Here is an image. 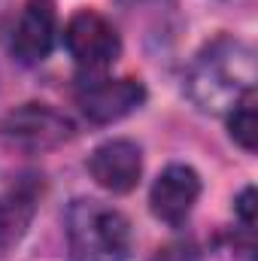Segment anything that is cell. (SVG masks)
<instances>
[{"mask_svg":"<svg viewBox=\"0 0 258 261\" xmlns=\"http://www.w3.org/2000/svg\"><path fill=\"white\" fill-rule=\"evenodd\" d=\"M40 186L34 179H21L0 195V252L12 249L31 228L37 213Z\"/></svg>","mask_w":258,"mask_h":261,"instance_id":"9","label":"cell"},{"mask_svg":"<svg viewBox=\"0 0 258 261\" xmlns=\"http://www.w3.org/2000/svg\"><path fill=\"white\" fill-rule=\"evenodd\" d=\"M258 97L255 91H249L231 113H228V130H231V140L237 146H243L246 152H255L258 146V116H255Z\"/></svg>","mask_w":258,"mask_h":261,"instance_id":"10","label":"cell"},{"mask_svg":"<svg viewBox=\"0 0 258 261\" xmlns=\"http://www.w3.org/2000/svg\"><path fill=\"white\" fill-rule=\"evenodd\" d=\"M76 100L79 110L97 122V125H110L131 116L134 110L143 107L146 100V85L134 76H122V79H88L76 88Z\"/></svg>","mask_w":258,"mask_h":261,"instance_id":"5","label":"cell"},{"mask_svg":"<svg viewBox=\"0 0 258 261\" xmlns=\"http://www.w3.org/2000/svg\"><path fill=\"white\" fill-rule=\"evenodd\" d=\"M197 197H200V176L189 164H170L152 182L149 203H152L155 219L167 225H183L192 216Z\"/></svg>","mask_w":258,"mask_h":261,"instance_id":"7","label":"cell"},{"mask_svg":"<svg viewBox=\"0 0 258 261\" xmlns=\"http://www.w3.org/2000/svg\"><path fill=\"white\" fill-rule=\"evenodd\" d=\"M131 222L116 206L79 197L67 210V252L70 261H128Z\"/></svg>","mask_w":258,"mask_h":261,"instance_id":"2","label":"cell"},{"mask_svg":"<svg viewBox=\"0 0 258 261\" xmlns=\"http://www.w3.org/2000/svg\"><path fill=\"white\" fill-rule=\"evenodd\" d=\"M186 88L197 110L228 116L249 91H255V52L234 37L207 43L189 67Z\"/></svg>","mask_w":258,"mask_h":261,"instance_id":"1","label":"cell"},{"mask_svg":"<svg viewBox=\"0 0 258 261\" xmlns=\"http://www.w3.org/2000/svg\"><path fill=\"white\" fill-rule=\"evenodd\" d=\"M0 137L24 152H49L73 137V122L49 103H21L3 116Z\"/></svg>","mask_w":258,"mask_h":261,"instance_id":"3","label":"cell"},{"mask_svg":"<svg viewBox=\"0 0 258 261\" xmlns=\"http://www.w3.org/2000/svg\"><path fill=\"white\" fill-rule=\"evenodd\" d=\"M88 170L100 189H107L113 195H125L140 182L143 152L134 140H107L91 152Z\"/></svg>","mask_w":258,"mask_h":261,"instance_id":"8","label":"cell"},{"mask_svg":"<svg viewBox=\"0 0 258 261\" xmlns=\"http://www.w3.org/2000/svg\"><path fill=\"white\" fill-rule=\"evenodd\" d=\"M55 24H58V15L52 0H28L9 37L12 58L28 67L46 61L55 43Z\"/></svg>","mask_w":258,"mask_h":261,"instance_id":"6","label":"cell"},{"mask_svg":"<svg viewBox=\"0 0 258 261\" xmlns=\"http://www.w3.org/2000/svg\"><path fill=\"white\" fill-rule=\"evenodd\" d=\"M237 216L243 222V231H252L255 228V189H243V195L237 197Z\"/></svg>","mask_w":258,"mask_h":261,"instance_id":"11","label":"cell"},{"mask_svg":"<svg viewBox=\"0 0 258 261\" xmlns=\"http://www.w3.org/2000/svg\"><path fill=\"white\" fill-rule=\"evenodd\" d=\"M64 46L70 58L79 67H88V70L110 67L122 52V40H119L116 28L94 9H82L67 21Z\"/></svg>","mask_w":258,"mask_h":261,"instance_id":"4","label":"cell"}]
</instances>
